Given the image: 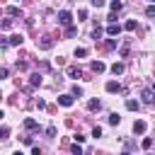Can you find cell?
Returning <instances> with one entry per match:
<instances>
[{
	"label": "cell",
	"instance_id": "cell-20",
	"mask_svg": "<svg viewBox=\"0 0 155 155\" xmlns=\"http://www.w3.org/2000/svg\"><path fill=\"white\" fill-rule=\"evenodd\" d=\"M124 29H126V31H133V29H136V19H128V22L124 24Z\"/></svg>",
	"mask_w": 155,
	"mask_h": 155
},
{
	"label": "cell",
	"instance_id": "cell-24",
	"mask_svg": "<svg viewBox=\"0 0 155 155\" xmlns=\"http://www.w3.org/2000/svg\"><path fill=\"white\" fill-rule=\"evenodd\" d=\"M104 46H107V48H116V39H107Z\"/></svg>",
	"mask_w": 155,
	"mask_h": 155
},
{
	"label": "cell",
	"instance_id": "cell-27",
	"mask_svg": "<svg viewBox=\"0 0 155 155\" xmlns=\"http://www.w3.org/2000/svg\"><path fill=\"white\" fill-rule=\"evenodd\" d=\"M70 153H73V155H82V148H80V145H73Z\"/></svg>",
	"mask_w": 155,
	"mask_h": 155
},
{
	"label": "cell",
	"instance_id": "cell-26",
	"mask_svg": "<svg viewBox=\"0 0 155 155\" xmlns=\"http://www.w3.org/2000/svg\"><path fill=\"white\" fill-rule=\"evenodd\" d=\"M46 136L53 138V136H56V126H48V128H46Z\"/></svg>",
	"mask_w": 155,
	"mask_h": 155
},
{
	"label": "cell",
	"instance_id": "cell-2",
	"mask_svg": "<svg viewBox=\"0 0 155 155\" xmlns=\"http://www.w3.org/2000/svg\"><path fill=\"white\" fill-rule=\"evenodd\" d=\"M73 102H75L73 94H61V97H58V104H61V107H73Z\"/></svg>",
	"mask_w": 155,
	"mask_h": 155
},
{
	"label": "cell",
	"instance_id": "cell-37",
	"mask_svg": "<svg viewBox=\"0 0 155 155\" xmlns=\"http://www.w3.org/2000/svg\"><path fill=\"white\" fill-rule=\"evenodd\" d=\"M153 92H155V85H153Z\"/></svg>",
	"mask_w": 155,
	"mask_h": 155
},
{
	"label": "cell",
	"instance_id": "cell-18",
	"mask_svg": "<svg viewBox=\"0 0 155 155\" xmlns=\"http://www.w3.org/2000/svg\"><path fill=\"white\" fill-rule=\"evenodd\" d=\"M39 46H41L44 51H48V48L53 46V41H51V39H41V44H39Z\"/></svg>",
	"mask_w": 155,
	"mask_h": 155
},
{
	"label": "cell",
	"instance_id": "cell-39",
	"mask_svg": "<svg viewBox=\"0 0 155 155\" xmlns=\"http://www.w3.org/2000/svg\"><path fill=\"white\" fill-rule=\"evenodd\" d=\"M150 2H153V5H155V0H150Z\"/></svg>",
	"mask_w": 155,
	"mask_h": 155
},
{
	"label": "cell",
	"instance_id": "cell-33",
	"mask_svg": "<svg viewBox=\"0 0 155 155\" xmlns=\"http://www.w3.org/2000/svg\"><path fill=\"white\" fill-rule=\"evenodd\" d=\"M99 36H102V29H99V27H97V29H94V31H92V39H99Z\"/></svg>",
	"mask_w": 155,
	"mask_h": 155
},
{
	"label": "cell",
	"instance_id": "cell-7",
	"mask_svg": "<svg viewBox=\"0 0 155 155\" xmlns=\"http://www.w3.org/2000/svg\"><path fill=\"white\" fill-rule=\"evenodd\" d=\"M7 41H10V46H22V41H24V39H22V34H12Z\"/></svg>",
	"mask_w": 155,
	"mask_h": 155
},
{
	"label": "cell",
	"instance_id": "cell-35",
	"mask_svg": "<svg viewBox=\"0 0 155 155\" xmlns=\"http://www.w3.org/2000/svg\"><path fill=\"white\" fill-rule=\"evenodd\" d=\"M7 46H10V41H7V39H2V36H0V48H7Z\"/></svg>",
	"mask_w": 155,
	"mask_h": 155
},
{
	"label": "cell",
	"instance_id": "cell-22",
	"mask_svg": "<svg viewBox=\"0 0 155 155\" xmlns=\"http://www.w3.org/2000/svg\"><path fill=\"white\" fill-rule=\"evenodd\" d=\"M7 136H10V128L7 126H0V140H5Z\"/></svg>",
	"mask_w": 155,
	"mask_h": 155
},
{
	"label": "cell",
	"instance_id": "cell-40",
	"mask_svg": "<svg viewBox=\"0 0 155 155\" xmlns=\"http://www.w3.org/2000/svg\"><path fill=\"white\" fill-rule=\"evenodd\" d=\"M0 99H2V94H0Z\"/></svg>",
	"mask_w": 155,
	"mask_h": 155
},
{
	"label": "cell",
	"instance_id": "cell-10",
	"mask_svg": "<svg viewBox=\"0 0 155 155\" xmlns=\"http://www.w3.org/2000/svg\"><path fill=\"white\" fill-rule=\"evenodd\" d=\"M24 128H27V131H36V128H39V124H36L34 119H24Z\"/></svg>",
	"mask_w": 155,
	"mask_h": 155
},
{
	"label": "cell",
	"instance_id": "cell-5",
	"mask_svg": "<svg viewBox=\"0 0 155 155\" xmlns=\"http://www.w3.org/2000/svg\"><path fill=\"white\" fill-rule=\"evenodd\" d=\"M90 68H92V73H104V70H107V65H104L102 61H92Z\"/></svg>",
	"mask_w": 155,
	"mask_h": 155
},
{
	"label": "cell",
	"instance_id": "cell-6",
	"mask_svg": "<svg viewBox=\"0 0 155 155\" xmlns=\"http://www.w3.org/2000/svg\"><path fill=\"white\" fill-rule=\"evenodd\" d=\"M140 102L153 104V90H143V92H140Z\"/></svg>",
	"mask_w": 155,
	"mask_h": 155
},
{
	"label": "cell",
	"instance_id": "cell-13",
	"mask_svg": "<svg viewBox=\"0 0 155 155\" xmlns=\"http://www.w3.org/2000/svg\"><path fill=\"white\" fill-rule=\"evenodd\" d=\"M138 107H140V104H138L136 99H126V109H128V111H138Z\"/></svg>",
	"mask_w": 155,
	"mask_h": 155
},
{
	"label": "cell",
	"instance_id": "cell-25",
	"mask_svg": "<svg viewBox=\"0 0 155 155\" xmlns=\"http://www.w3.org/2000/svg\"><path fill=\"white\" fill-rule=\"evenodd\" d=\"M75 34H78L75 27H68V29H65V36H75Z\"/></svg>",
	"mask_w": 155,
	"mask_h": 155
},
{
	"label": "cell",
	"instance_id": "cell-4",
	"mask_svg": "<svg viewBox=\"0 0 155 155\" xmlns=\"http://www.w3.org/2000/svg\"><path fill=\"white\" fill-rule=\"evenodd\" d=\"M104 90H107V92H121V85H119L116 80H109V82L104 85Z\"/></svg>",
	"mask_w": 155,
	"mask_h": 155
},
{
	"label": "cell",
	"instance_id": "cell-30",
	"mask_svg": "<svg viewBox=\"0 0 155 155\" xmlns=\"http://www.w3.org/2000/svg\"><path fill=\"white\" fill-rule=\"evenodd\" d=\"M150 145H153V138H143V148H145V150H148V148H150Z\"/></svg>",
	"mask_w": 155,
	"mask_h": 155
},
{
	"label": "cell",
	"instance_id": "cell-17",
	"mask_svg": "<svg viewBox=\"0 0 155 155\" xmlns=\"http://www.w3.org/2000/svg\"><path fill=\"white\" fill-rule=\"evenodd\" d=\"M109 7H111V12H119L124 5H121V0H111V5H109Z\"/></svg>",
	"mask_w": 155,
	"mask_h": 155
},
{
	"label": "cell",
	"instance_id": "cell-36",
	"mask_svg": "<svg viewBox=\"0 0 155 155\" xmlns=\"http://www.w3.org/2000/svg\"><path fill=\"white\" fill-rule=\"evenodd\" d=\"M121 155H131V153H121Z\"/></svg>",
	"mask_w": 155,
	"mask_h": 155
},
{
	"label": "cell",
	"instance_id": "cell-38",
	"mask_svg": "<svg viewBox=\"0 0 155 155\" xmlns=\"http://www.w3.org/2000/svg\"><path fill=\"white\" fill-rule=\"evenodd\" d=\"M15 155H22V153H15Z\"/></svg>",
	"mask_w": 155,
	"mask_h": 155
},
{
	"label": "cell",
	"instance_id": "cell-3",
	"mask_svg": "<svg viewBox=\"0 0 155 155\" xmlns=\"http://www.w3.org/2000/svg\"><path fill=\"white\" fill-rule=\"evenodd\" d=\"M119 31H121V27H119L116 22H111V24H107V34H109V36H119Z\"/></svg>",
	"mask_w": 155,
	"mask_h": 155
},
{
	"label": "cell",
	"instance_id": "cell-14",
	"mask_svg": "<svg viewBox=\"0 0 155 155\" xmlns=\"http://www.w3.org/2000/svg\"><path fill=\"white\" fill-rule=\"evenodd\" d=\"M29 82H31L34 87H36V85H41V75H39V73H31V75H29Z\"/></svg>",
	"mask_w": 155,
	"mask_h": 155
},
{
	"label": "cell",
	"instance_id": "cell-1",
	"mask_svg": "<svg viewBox=\"0 0 155 155\" xmlns=\"http://www.w3.org/2000/svg\"><path fill=\"white\" fill-rule=\"evenodd\" d=\"M70 22H73V15H70L68 10H61V12H58V24H63V27H70Z\"/></svg>",
	"mask_w": 155,
	"mask_h": 155
},
{
	"label": "cell",
	"instance_id": "cell-8",
	"mask_svg": "<svg viewBox=\"0 0 155 155\" xmlns=\"http://www.w3.org/2000/svg\"><path fill=\"white\" fill-rule=\"evenodd\" d=\"M87 109H90V111H99V109H102V102H99V99H90V102H87Z\"/></svg>",
	"mask_w": 155,
	"mask_h": 155
},
{
	"label": "cell",
	"instance_id": "cell-28",
	"mask_svg": "<svg viewBox=\"0 0 155 155\" xmlns=\"http://www.w3.org/2000/svg\"><path fill=\"white\" fill-rule=\"evenodd\" d=\"M7 75H10V70H7L5 65H0V80H2V78H7Z\"/></svg>",
	"mask_w": 155,
	"mask_h": 155
},
{
	"label": "cell",
	"instance_id": "cell-11",
	"mask_svg": "<svg viewBox=\"0 0 155 155\" xmlns=\"http://www.w3.org/2000/svg\"><path fill=\"white\" fill-rule=\"evenodd\" d=\"M7 15H10V17H19V15H22V10H19L17 5H10V7H7Z\"/></svg>",
	"mask_w": 155,
	"mask_h": 155
},
{
	"label": "cell",
	"instance_id": "cell-9",
	"mask_svg": "<svg viewBox=\"0 0 155 155\" xmlns=\"http://www.w3.org/2000/svg\"><path fill=\"white\" fill-rule=\"evenodd\" d=\"M145 128H148V124H145V121H140V119L133 124V131H136V133H145Z\"/></svg>",
	"mask_w": 155,
	"mask_h": 155
},
{
	"label": "cell",
	"instance_id": "cell-21",
	"mask_svg": "<svg viewBox=\"0 0 155 155\" xmlns=\"http://www.w3.org/2000/svg\"><path fill=\"white\" fill-rule=\"evenodd\" d=\"M85 56H87V48H82V46L75 48V58H85Z\"/></svg>",
	"mask_w": 155,
	"mask_h": 155
},
{
	"label": "cell",
	"instance_id": "cell-16",
	"mask_svg": "<svg viewBox=\"0 0 155 155\" xmlns=\"http://www.w3.org/2000/svg\"><path fill=\"white\" fill-rule=\"evenodd\" d=\"M109 124H111V126H119V124H121V116H119V114H109Z\"/></svg>",
	"mask_w": 155,
	"mask_h": 155
},
{
	"label": "cell",
	"instance_id": "cell-29",
	"mask_svg": "<svg viewBox=\"0 0 155 155\" xmlns=\"http://www.w3.org/2000/svg\"><path fill=\"white\" fill-rule=\"evenodd\" d=\"M10 27H12V19H5V22L0 24V29H10Z\"/></svg>",
	"mask_w": 155,
	"mask_h": 155
},
{
	"label": "cell",
	"instance_id": "cell-31",
	"mask_svg": "<svg viewBox=\"0 0 155 155\" xmlns=\"http://www.w3.org/2000/svg\"><path fill=\"white\" fill-rule=\"evenodd\" d=\"M92 2V7H104V0H90Z\"/></svg>",
	"mask_w": 155,
	"mask_h": 155
},
{
	"label": "cell",
	"instance_id": "cell-34",
	"mask_svg": "<svg viewBox=\"0 0 155 155\" xmlns=\"http://www.w3.org/2000/svg\"><path fill=\"white\" fill-rule=\"evenodd\" d=\"M92 136H97V138H99V136H102V128H99V126H94V128H92Z\"/></svg>",
	"mask_w": 155,
	"mask_h": 155
},
{
	"label": "cell",
	"instance_id": "cell-32",
	"mask_svg": "<svg viewBox=\"0 0 155 155\" xmlns=\"http://www.w3.org/2000/svg\"><path fill=\"white\" fill-rule=\"evenodd\" d=\"M78 17L80 19H87V10H78Z\"/></svg>",
	"mask_w": 155,
	"mask_h": 155
},
{
	"label": "cell",
	"instance_id": "cell-19",
	"mask_svg": "<svg viewBox=\"0 0 155 155\" xmlns=\"http://www.w3.org/2000/svg\"><path fill=\"white\" fill-rule=\"evenodd\" d=\"M145 17L155 19V5H148V7H145Z\"/></svg>",
	"mask_w": 155,
	"mask_h": 155
},
{
	"label": "cell",
	"instance_id": "cell-23",
	"mask_svg": "<svg viewBox=\"0 0 155 155\" xmlns=\"http://www.w3.org/2000/svg\"><path fill=\"white\" fill-rule=\"evenodd\" d=\"M73 97H82V87H78V85H73V92H70Z\"/></svg>",
	"mask_w": 155,
	"mask_h": 155
},
{
	"label": "cell",
	"instance_id": "cell-15",
	"mask_svg": "<svg viewBox=\"0 0 155 155\" xmlns=\"http://www.w3.org/2000/svg\"><path fill=\"white\" fill-rule=\"evenodd\" d=\"M111 73H114V75H121V73H124V63H114V65H111Z\"/></svg>",
	"mask_w": 155,
	"mask_h": 155
},
{
	"label": "cell",
	"instance_id": "cell-12",
	"mask_svg": "<svg viewBox=\"0 0 155 155\" xmlns=\"http://www.w3.org/2000/svg\"><path fill=\"white\" fill-rule=\"evenodd\" d=\"M68 75H70V78H80V75H82V70H80L78 65H70V68H68Z\"/></svg>",
	"mask_w": 155,
	"mask_h": 155
}]
</instances>
